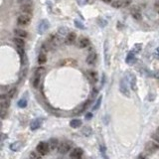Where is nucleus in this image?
<instances>
[{"instance_id":"obj_1","label":"nucleus","mask_w":159,"mask_h":159,"mask_svg":"<svg viewBox=\"0 0 159 159\" xmlns=\"http://www.w3.org/2000/svg\"><path fill=\"white\" fill-rule=\"evenodd\" d=\"M45 73V69L44 68H38L36 69L34 73V76H33V79H32V85H33L34 87H38L39 85H40V82H41V78L42 76L44 75Z\"/></svg>"},{"instance_id":"obj_2","label":"nucleus","mask_w":159,"mask_h":159,"mask_svg":"<svg viewBox=\"0 0 159 159\" xmlns=\"http://www.w3.org/2000/svg\"><path fill=\"white\" fill-rule=\"evenodd\" d=\"M72 151V142L68 141V140H64L62 141L59 144V147H58V152L60 154H67L68 152Z\"/></svg>"},{"instance_id":"obj_3","label":"nucleus","mask_w":159,"mask_h":159,"mask_svg":"<svg viewBox=\"0 0 159 159\" xmlns=\"http://www.w3.org/2000/svg\"><path fill=\"white\" fill-rule=\"evenodd\" d=\"M36 150L38 153H40L42 156H45V155H47L48 153L50 152V146H49V143L48 142H45V141H41L40 143H38L37 147H36Z\"/></svg>"},{"instance_id":"obj_4","label":"nucleus","mask_w":159,"mask_h":159,"mask_svg":"<svg viewBox=\"0 0 159 159\" xmlns=\"http://www.w3.org/2000/svg\"><path fill=\"white\" fill-rule=\"evenodd\" d=\"M157 150H159V144L157 143V142L150 140L145 144V151H146V153L153 154Z\"/></svg>"},{"instance_id":"obj_5","label":"nucleus","mask_w":159,"mask_h":159,"mask_svg":"<svg viewBox=\"0 0 159 159\" xmlns=\"http://www.w3.org/2000/svg\"><path fill=\"white\" fill-rule=\"evenodd\" d=\"M83 156H84V150L81 147H75L70 152L71 159H82Z\"/></svg>"},{"instance_id":"obj_6","label":"nucleus","mask_w":159,"mask_h":159,"mask_svg":"<svg viewBox=\"0 0 159 159\" xmlns=\"http://www.w3.org/2000/svg\"><path fill=\"white\" fill-rule=\"evenodd\" d=\"M31 21V15L27 14H21L19 15V17L17 18V24L19 26H27Z\"/></svg>"},{"instance_id":"obj_7","label":"nucleus","mask_w":159,"mask_h":159,"mask_svg":"<svg viewBox=\"0 0 159 159\" xmlns=\"http://www.w3.org/2000/svg\"><path fill=\"white\" fill-rule=\"evenodd\" d=\"M119 90L123 96H130V93H129V89L127 86V82L125 81V79H121V84H119Z\"/></svg>"},{"instance_id":"obj_8","label":"nucleus","mask_w":159,"mask_h":159,"mask_svg":"<svg viewBox=\"0 0 159 159\" xmlns=\"http://www.w3.org/2000/svg\"><path fill=\"white\" fill-rule=\"evenodd\" d=\"M48 28H49V22L43 19V20H41L39 22L38 27H37V32L39 34H44L45 32L48 30Z\"/></svg>"},{"instance_id":"obj_9","label":"nucleus","mask_w":159,"mask_h":159,"mask_svg":"<svg viewBox=\"0 0 159 159\" xmlns=\"http://www.w3.org/2000/svg\"><path fill=\"white\" fill-rule=\"evenodd\" d=\"M20 11L22 14L31 15L32 12H33V7H32V5L30 4V3H27V4H21Z\"/></svg>"},{"instance_id":"obj_10","label":"nucleus","mask_w":159,"mask_h":159,"mask_svg":"<svg viewBox=\"0 0 159 159\" xmlns=\"http://www.w3.org/2000/svg\"><path fill=\"white\" fill-rule=\"evenodd\" d=\"M42 122H43V119H42V118H36V119H34V121H32L31 124H30L31 130H37L38 128H40L41 125H42Z\"/></svg>"},{"instance_id":"obj_11","label":"nucleus","mask_w":159,"mask_h":159,"mask_svg":"<svg viewBox=\"0 0 159 159\" xmlns=\"http://www.w3.org/2000/svg\"><path fill=\"white\" fill-rule=\"evenodd\" d=\"M76 39H77L76 33H75V32H70V33L68 34V36L66 37V44L68 45L74 44L75 42H76Z\"/></svg>"},{"instance_id":"obj_12","label":"nucleus","mask_w":159,"mask_h":159,"mask_svg":"<svg viewBox=\"0 0 159 159\" xmlns=\"http://www.w3.org/2000/svg\"><path fill=\"white\" fill-rule=\"evenodd\" d=\"M87 77L90 83H96L98 81V75L95 72V71H87Z\"/></svg>"},{"instance_id":"obj_13","label":"nucleus","mask_w":159,"mask_h":159,"mask_svg":"<svg viewBox=\"0 0 159 159\" xmlns=\"http://www.w3.org/2000/svg\"><path fill=\"white\" fill-rule=\"evenodd\" d=\"M13 41H14V43H15L16 48H17V49H24V47H25V41H24V39L19 38V37H15Z\"/></svg>"},{"instance_id":"obj_14","label":"nucleus","mask_w":159,"mask_h":159,"mask_svg":"<svg viewBox=\"0 0 159 159\" xmlns=\"http://www.w3.org/2000/svg\"><path fill=\"white\" fill-rule=\"evenodd\" d=\"M90 45V41L87 38L85 37H82L79 39V41H78V47L80 48H86Z\"/></svg>"},{"instance_id":"obj_15","label":"nucleus","mask_w":159,"mask_h":159,"mask_svg":"<svg viewBox=\"0 0 159 159\" xmlns=\"http://www.w3.org/2000/svg\"><path fill=\"white\" fill-rule=\"evenodd\" d=\"M86 62L87 63V65H90V66L95 65L96 62V53H90L89 56L87 57Z\"/></svg>"},{"instance_id":"obj_16","label":"nucleus","mask_w":159,"mask_h":159,"mask_svg":"<svg viewBox=\"0 0 159 159\" xmlns=\"http://www.w3.org/2000/svg\"><path fill=\"white\" fill-rule=\"evenodd\" d=\"M14 33L16 35V37L22 38V39H25L28 37V33L25 30H23V29H15Z\"/></svg>"},{"instance_id":"obj_17","label":"nucleus","mask_w":159,"mask_h":159,"mask_svg":"<svg viewBox=\"0 0 159 159\" xmlns=\"http://www.w3.org/2000/svg\"><path fill=\"white\" fill-rule=\"evenodd\" d=\"M48 143H49L51 150H55L56 148L59 147V141H58L57 138H50L49 141H48Z\"/></svg>"},{"instance_id":"obj_18","label":"nucleus","mask_w":159,"mask_h":159,"mask_svg":"<svg viewBox=\"0 0 159 159\" xmlns=\"http://www.w3.org/2000/svg\"><path fill=\"white\" fill-rule=\"evenodd\" d=\"M22 145H23V143H22L21 141L13 142V143L10 144V149H11L12 151L17 152V151H19V150H20V149L22 148Z\"/></svg>"},{"instance_id":"obj_19","label":"nucleus","mask_w":159,"mask_h":159,"mask_svg":"<svg viewBox=\"0 0 159 159\" xmlns=\"http://www.w3.org/2000/svg\"><path fill=\"white\" fill-rule=\"evenodd\" d=\"M83 124V122L81 119H72V121H70V126L73 128H79L81 127Z\"/></svg>"},{"instance_id":"obj_20","label":"nucleus","mask_w":159,"mask_h":159,"mask_svg":"<svg viewBox=\"0 0 159 159\" xmlns=\"http://www.w3.org/2000/svg\"><path fill=\"white\" fill-rule=\"evenodd\" d=\"M135 56L133 54V52H130V53H128L127 57H126V63L129 64V65H133L135 63Z\"/></svg>"},{"instance_id":"obj_21","label":"nucleus","mask_w":159,"mask_h":159,"mask_svg":"<svg viewBox=\"0 0 159 159\" xmlns=\"http://www.w3.org/2000/svg\"><path fill=\"white\" fill-rule=\"evenodd\" d=\"M131 15L134 19H136V20H140L141 19V13L137 8H132L131 9Z\"/></svg>"},{"instance_id":"obj_22","label":"nucleus","mask_w":159,"mask_h":159,"mask_svg":"<svg viewBox=\"0 0 159 159\" xmlns=\"http://www.w3.org/2000/svg\"><path fill=\"white\" fill-rule=\"evenodd\" d=\"M110 5H112L113 8H118V9L123 8V0H113Z\"/></svg>"},{"instance_id":"obj_23","label":"nucleus","mask_w":159,"mask_h":159,"mask_svg":"<svg viewBox=\"0 0 159 159\" xmlns=\"http://www.w3.org/2000/svg\"><path fill=\"white\" fill-rule=\"evenodd\" d=\"M70 32H69V30H68V28H60V30L58 31V35H59L60 37H67L68 36V34H69Z\"/></svg>"},{"instance_id":"obj_24","label":"nucleus","mask_w":159,"mask_h":159,"mask_svg":"<svg viewBox=\"0 0 159 159\" xmlns=\"http://www.w3.org/2000/svg\"><path fill=\"white\" fill-rule=\"evenodd\" d=\"M47 61V57L44 53H41L38 57V64L39 65H44Z\"/></svg>"},{"instance_id":"obj_25","label":"nucleus","mask_w":159,"mask_h":159,"mask_svg":"<svg viewBox=\"0 0 159 159\" xmlns=\"http://www.w3.org/2000/svg\"><path fill=\"white\" fill-rule=\"evenodd\" d=\"M105 63L106 65H109V42L105 41Z\"/></svg>"},{"instance_id":"obj_26","label":"nucleus","mask_w":159,"mask_h":159,"mask_svg":"<svg viewBox=\"0 0 159 159\" xmlns=\"http://www.w3.org/2000/svg\"><path fill=\"white\" fill-rule=\"evenodd\" d=\"M82 133L85 136H90L92 134V128H90V126H85L82 130Z\"/></svg>"},{"instance_id":"obj_27","label":"nucleus","mask_w":159,"mask_h":159,"mask_svg":"<svg viewBox=\"0 0 159 159\" xmlns=\"http://www.w3.org/2000/svg\"><path fill=\"white\" fill-rule=\"evenodd\" d=\"M29 156H30V159H42V155L40 153H38L36 151H32L30 152V154H29Z\"/></svg>"},{"instance_id":"obj_28","label":"nucleus","mask_w":159,"mask_h":159,"mask_svg":"<svg viewBox=\"0 0 159 159\" xmlns=\"http://www.w3.org/2000/svg\"><path fill=\"white\" fill-rule=\"evenodd\" d=\"M16 92H17V90L15 89V87H12L11 90H8V93H7V98L9 99H13L14 98V96H15V93H16Z\"/></svg>"},{"instance_id":"obj_29","label":"nucleus","mask_w":159,"mask_h":159,"mask_svg":"<svg viewBox=\"0 0 159 159\" xmlns=\"http://www.w3.org/2000/svg\"><path fill=\"white\" fill-rule=\"evenodd\" d=\"M130 86H131V89L133 90H136V79L133 75H130Z\"/></svg>"},{"instance_id":"obj_30","label":"nucleus","mask_w":159,"mask_h":159,"mask_svg":"<svg viewBox=\"0 0 159 159\" xmlns=\"http://www.w3.org/2000/svg\"><path fill=\"white\" fill-rule=\"evenodd\" d=\"M17 105H18L19 108H21V109L26 108V106H27V99H21L18 102Z\"/></svg>"},{"instance_id":"obj_31","label":"nucleus","mask_w":159,"mask_h":159,"mask_svg":"<svg viewBox=\"0 0 159 159\" xmlns=\"http://www.w3.org/2000/svg\"><path fill=\"white\" fill-rule=\"evenodd\" d=\"M102 96H99V98L98 99H96V103H95V105H93V110H96V109H99L100 103H102Z\"/></svg>"},{"instance_id":"obj_32","label":"nucleus","mask_w":159,"mask_h":159,"mask_svg":"<svg viewBox=\"0 0 159 159\" xmlns=\"http://www.w3.org/2000/svg\"><path fill=\"white\" fill-rule=\"evenodd\" d=\"M151 137H152V139H153V141L157 142V143L159 144V134L157 133V132H155V133L152 134Z\"/></svg>"},{"instance_id":"obj_33","label":"nucleus","mask_w":159,"mask_h":159,"mask_svg":"<svg viewBox=\"0 0 159 159\" xmlns=\"http://www.w3.org/2000/svg\"><path fill=\"white\" fill-rule=\"evenodd\" d=\"M77 2L79 5H86L89 2V0H77Z\"/></svg>"},{"instance_id":"obj_34","label":"nucleus","mask_w":159,"mask_h":159,"mask_svg":"<svg viewBox=\"0 0 159 159\" xmlns=\"http://www.w3.org/2000/svg\"><path fill=\"white\" fill-rule=\"evenodd\" d=\"M130 3H131V0H123V8L130 5Z\"/></svg>"},{"instance_id":"obj_35","label":"nucleus","mask_w":159,"mask_h":159,"mask_svg":"<svg viewBox=\"0 0 159 159\" xmlns=\"http://www.w3.org/2000/svg\"><path fill=\"white\" fill-rule=\"evenodd\" d=\"M140 48H141V45H140V44H136V45H134L133 49H134V51H136V52H139V51H140Z\"/></svg>"},{"instance_id":"obj_36","label":"nucleus","mask_w":159,"mask_h":159,"mask_svg":"<svg viewBox=\"0 0 159 159\" xmlns=\"http://www.w3.org/2000/svg\"><path fill=\"white\" fill-rule=\"evenodd\" d=\"M75 24L77 25V27L78 28H81V29H85V27H84V25L82 23H79L78 21H75Z\"/></svg>"},{"instance_id":"obj_37","label":"nucleus","mask_w":159,"mask_h":159,"mask_svg":"<svg viewBox=\"0 0 159 159\" xmlns=\"http://www.w3.org/2000/svg\"><path fill=\"white\" fill-rule=\"evenodd\" d=\"M21 4H27V3H30V0H18Z\"/></svg>"},{"instance_id":"obj_38","label":"nucleus","mask_w":159,"mask_h":159,"mask_svg":"<svg viewBox=\"0 0 159 159\" xmlns=\"http://www.w3.org/2000/svg\"><path fill=\"white\" fill-rule=\"evenodd\" d=\"M92 116H93V115H92V113H87V115H86V119H87V121H90V118H92Z\"/></svg>"},{"instance_id":"obj_39","label":"nucleus","mask_w":159,"mask_h":159,"mask_svg":"<svg viewBox=\"0 0 159 159\" xmlns=\"http://www.w3.org/2000/svg\"><path fill=\"white\" fill-rule=\"evenodd\" d=\"M155 57H156V59H159V47L156 49V52H155Z\"/></svg>"},{"instance_id":"obj_40","label":"nucleus","mask_w":159,"mask_h":159,"mask_svg":"<svg viewBox=\"0 0 159 159\" xmlns=\"http://www.w3.org/2000/svg\"><path fill=\"white\" fill-rule=\"evenodd\" d=\"M154 7H155V10H156V12L159 14V4H156V3H155Z\"/></svg>"},{"instance_id":"obj_41","label":"nucleus","mask_w":159,"mask_h":159,"mask_svg":"<svg viewBox=\"0 0 159 159\" xmlns=\"http://www.w3.org/2000/svg\"><path fill=\"white\" fill-rule=\"evenodd\" d=\"M102 1L105 3H108V4H112V2L113 1V0H102Z\"/></svg>"},{"instance_id":"obj_42","label":"nucleus","mask_w":159,"mask_h":159,"mask_svg":"<svg viewBox=\"0 0 159 159\" xmlns=\"http://www.w3.org/2000/svg\"><path fill=\"white\" fill-rule=\"evenodd\" d=\"M137 159H146V158L144 157L143 154H139V156L137 157Z\"/></svg>"},{"instance_id":"obj_43","label":"nucleus","mask_w":159,"mask_h":159,"mask_svg":"<svg viewBox=\"0 0 159 159\" xmlns=\"http://www.w3.org/2000/svg\"><path fill=\"white\" fill-rule=\"evenodd\" d=\"M156 132H157V133H158V134H159V127H158V128H157V130H156Z\"/></svg>"},{"instance_id":"obj_44","label":"nucleus","mask_w":159,"mask_h":159,"mask_svg":"<svg viewBox=\"0 0 159 159\" xmlns=\"http://www.w3.org/2000/svg\"><path fill=\"white\" fill-rule=\"evenodd\" d=\"M155 3H156V4H159V0H157V1L155 2Z\"/></svg>"}]
</instances>
